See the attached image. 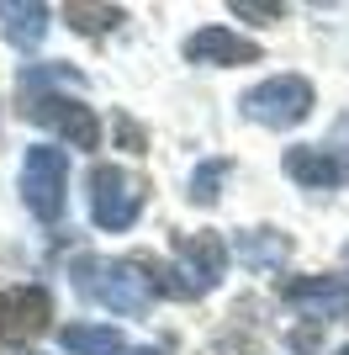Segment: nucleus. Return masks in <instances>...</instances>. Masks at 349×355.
<instances>
[{"mask_svg": "<svg viewBox=\"0 0 349 355\" xmlns=\"http://www.w3.org/2000/svg\"><path fill=\"white\" fill-rule=\"evenodd\" d=\"M74 292H85L90 302H101L106 313H122V318H143L159 297V276L138 260H106V254H80L69 266Z\"/></svg>", "mask_w": 349, "mask_h": 355, "instance_id": "1", "label": "nucleus"}, {"mask_svg": "<svg viewBox=\"0 0 349 355\" xmlns=\"http://www.w3.org/2000/svg\"><path fill=\"white\" fill-rule=\"evenodd\" d=\"M228 270V244L217 234H180L174 239V266L159 270V292L164 297H202L222 282Z\"/></svg>", "mask_w": 349, "mask_h": 355, "instance_id": "2", "label": "nucleus"}, {"mask_svg": "<svg viewBox=\"0 0 349 355\" xmlns=\"http://www.w3.org/2000/svg\"><path fill=\"white\" fill-rule=\"evenodd\" d=\"M21 196H27V207L43 223L64 218V202H69V154L53 144L27 148V159H21Z\"/></svg>", "mask_w": 349, "mask_h": 355, "instance_id": "3", "label": "nucleus"}, {"mask_svg": "<svg viewBox=\"0 0 349 355\" xmlns=\"http://www.w3.org/2000/svg\"><path fill=\"white\" fill-rule=\"evenodd\" d=\"M138 212H143V180L127 175L122 164H96L90 170V218H96V228L122 234V228L138 223Z\"/></svg>", "mask_w": 349, "mask_h": 355, "instance_id": "4", "label": "nucleus"}, {"mask_svg": "<svg viewBox=\"0 0 349 355\" xmlns=\"http://www.w3.org/2000/svg\"><path fill=\"white\" fill-rule=\"evenodd\" d=\"M312 112V85L302 74H270L254 90H244V117L265 128H296Z\"/></svg>", "mask_w": 349, "mask_h": 355, "instance_id": "5", "label": "nucleus"}, {"mask_svg": "<svg viewBox=\"0 0 349 355\" xmlns=\"http://www.w3.org/2000/svg\"><path fill=\"white\" fill-rule=\"evenodd\" d=\"M48 324H53L48 286H11V292H0V340L6 345H32Z\"/></svg>", "mask_w": 349, "mask_h": 355, "instance_id": "6", "label": "nucleus"}, {"mask_svg": "<svg viewBox=\"0 0 349 355\" xmlns=\"http://www.w3.org/2000/svg\"><path fill=\"white\" fill-rule=\"evenodd\" d=\"M27 112H32V122H43V128H53V133H64L74 148H96V144H101V122H96V112L80 106L74 96L37 90V101H32Z\"/></svg>", "mask_w": 349, "mask_h": 355, "instance_id": "7", "label": "nucleus"}, {"mask_svg": "<svg viewBox=\"0 0 349 355\" xmlns=\"http://www.w3.org/2000/svg\"><path fill=\"white\" fill-rule=\"evenodd\" d=\"M286 308H296L307 324H328V318H344L349 313V282L344 276H302V282L280 286Z\"/></svg>", "mask_w": 349, "mask_h": 355, "instance_id": "8", "label": "nucleus"}, {"mask_svg": "<svg viewBox=\"0 0 349 355\" xmlns=\"http://www.w3.org/2000/svg\"><path fill=\"white\" fill-rule=\"evenodd\" d=\"M190 64H212V69H233V64H260V43H249L228 27H202L186 37Z\"/></svg>", "mask_w": 349, "mask_h": 355, "instance_id": "9", "label": "nucleus"}, {"mask_svg": "<svg viewBox=\"0 0 349 355\" xmlns=\"http://www.w3.org/2000/svg\"><path fill=\"white\" fill-rule=\"evenodd\" d=\"M280 170H286L296 186H312V191H328V186H349V159H339L334 148H318V144L286 148Z\"/></svg>", "mask_w": 349, "mask_h": 355, "instance_id": "10", "label": "nucleus"}, {"mask_svg": "<svg viewBox=\"0 0 349 355\" xmlns=\"http://www.w3.org/2000/svg\"><path fill=\"white\" fill-rule=\"evenodd\" d=\"M0 32L16 48H37L48 32V6H37V0H0Z\"/></svg>", "mask_w": 349, "mask_h": 355, "instance_id": "11", "label": "nucleus"}, {"mask_svg": "<svg viewBox=\"0 0 349 355\" xmlns=\"http://www.w3.org/2000/svg\"><path fill=\"white\" fill-rule=\"evenodd\" d=\"M238 260L249 270H280L291 260V239L276 228H249V234H238Z\"/></svg>", "mask_w": 349, "mask_h": 355, "instance_id": "12", "label": "nucleus"}, {"mask_svg": "<svg viewBox=\"0 0 349 355\" xmlns=\"http://www.w3.org/2000/svg\"><path fill=\"white\" fill-rule=\"evenodd\" d=\"M58 340H64L69 355H127L122 350V334L106 329V324H69Z\"/></svg>", "mask_w": 349, "mask_h": 355, "instance_id": "13", "label": "nucleus"}, {"mask_svg": "<svg viewBox=\"0 0 349 355\" xmlns=\"http://www.w3.org/2000/svg\"><path fill=\"white\" fill-rule=\"evenodd\" d=\"M69 21H74V32L80 27L85 32H106V27L122 21V11H116V6H69Z\"/></svg>", "mask_w": 349, "mask_h": 355, "instance_id": "14", "label": "nucleus"}, {"mask_svg": "<svg viewBox=\"0 0 349 355\" xmlns=\"http://www.w3.org/2000/svg\"><path fill=\"white\" fill-rule=\"evenodd\" d=\"M222 170H228L222 159L202 164V170H196V180H190V196H196V202H217V180H222Z\"/></svg>", "mask_w": 349, "mask_h": 355, "instance_id": "15", "label": "nucleus"}, {"mask_svg": "<svg viewBox=\"0 0 349 355\" xmlns=\"http://www.w3.org/2000/svg\"><path fill=\"white\" fill-rule=\"evenodd\" d=\"M233 11L238 16H270V21H276V16H286V6H249V0H233Z\"/></svg>", "mask_w": 349, "mask_h": 355, "instance_id": "16", "label": "nucleus"}, {"mask_svg": "<svg viewBox=\"0 0 349 355\" xmlns=\"http://www.w3.org/2000/svg\"><path fill=\"white\" fill-rule=\"evenodd\" d=\"M127 355H159V350H127Z\"/></svg>", "mask_w": 349, "mask_h": 355, "instance_id": "17", "label": "nucleus"}, {"mask_svg": "<svg viewBox=\"0 0 349 355\" xmlns=\"http://www.w3.org/2000/svg\"><path fill=\"white\" fill-rule=\"evenodd\" d=\"M334 355H349V345H344V350H334Z\"/></svg>", "mask_w": 349, "mask_h": 355, "instance_id": "18", "label": "nucleus"}]
</instances>
